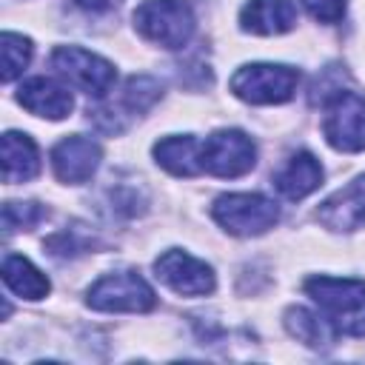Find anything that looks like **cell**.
<instances>
[{"instance_id":"e0dca14e","label":"cell","mask_w":365,"mask_h":365,"mask_svg":"<svg viewBox=\"0 0 365 365\" xmlns=\"http://www.w3.org/2000/svg\"><path fill=\"white\" fill-rule=\"evenodd\" d=\"M3 282L9 291H14L23 299H43L51 288L48 277L23 254H6L3 257Z\"/></svg>"},{"instance_id":"7c38bea8","label":"cell","mask_w":365,"mask_h":365,"mask_svg":"<svg viewBox=\"0 0 365 365\" xmlns=\"http://www.w3.org/2000/svg\"><path fill=\"white\" fill-rule=\"evenodd\" d=\"M17 100H20V106L26 111H31L37 117H46V120H63L74 108L71 91L66 86H60L57 80H51V77L26 80L20 86V91H17Z\"/></svg>"},{"instance_id":"603a6c76","label":"cell","mask_w":365,"mask_h":365,"mask_svg":"<svg viewBox=\"0 0 365 365\" xmlns=\"http://www.w3.org/2000/svg\"><path fill=\"white\" fill-rule=\"evenodd\" d=\"M74 3L86 11H106V9H114L120 0H74Z\"/></svg>"},{"instance_id":"3957f363","label":"cell","mask_w":365,"mask_h":365,"mask_svg":"<svg viewBox=\"0 0 365 365\" xmlns=\"http://www.w3.org/2000/svg\"><path fill=\"white\" fill-rule=\"evenodd\" d=\"M299 86V71L279 63H248L234 71L231 91L254 106L288 103Z\"/></svg>"},{"instance_id":"8992f818","label":"cell","mask_w":365,"mask_h":365,"mask_svg":"<svg viewBox=\"0 0 365 365\" xmlns=\"http://www.w3.org/2000/svg\"><path fill=\"white\" fill-rule=\"evenodd\" d=\"M88 308L94 311H131V314H145L157 305L154 288L134 271H117L100 277L86 297Z\"/></svg>"},{"instance_id":"2e32d148","label":"cell","mask_w":365,"mask_h":365,"mask_svg":"<svg viewBox=\"0 0 365 365\" xmlns=\"http://www.w3.org/2000/svg\"><path fill=\"white\" fill-rule=\"evenodd\" d=\"M40 174V151L29 134L6 131L3 134V180L9 185L29 182Z\"/></svg>"},{"instance_id":"277c9868","label":"cell","mask_w":365,"mask_h":365,"mask_svg":"<svg viewBox=\"0 0 365 365\" xmlns=\"http://www.w3.org/2000/svg\"><path fill=\"white\" fill-rule=\"evenodd\" d=\"M211 217L234 237H257L277 225L279 205L262 194H220Z\"/></svg>"},{"instance_id":"ac0fdd59","label":"cell","mask_w":365,"mask_h":365,"mask_svg":"<svg viewBox=\"0 0 365 365\" xmlns=\"http://www.w3.org/2000/svg\"><path fill=\"white\" fill-rule=\"evenodd\" d=\"M282 322H285V331L297 342H302L308 348H328L336 339V328L331 325V319L328 317H319V314H314V311H308L302 305H291L285 311V319Z\"/></svg>"},{"instance_id":"7a4b0ae2","label":"cell","mask_w":365,"mask_h":365,"mask_svg":"<svg viewBox=\"0 0 365 365\" xmlns=\"http://www.w3.org/2000/svg\"><path fill=\"white\" fill-rule=\"evenodd\" d=\"M194 26L197 17L188 0H145L134 9V29L163 48H182Z\"/></svg>"},{"instance_id":"ffe728a7","label":"cell","mask_w":365,"mask_h":365,"mask_svg":"<svg viewBox=\"0 0 365 365\" xmlns=\"http://www.w3.org/2000/svg\"><path fill=\"white\" fill-rule=\"evenodd\" d=\"M160 97H163V86H160V80L145 77V74L131 77V80L125 83V88H123V106H125L131 114L148 111Z\"/></svg>"},{"instance_id":"9a60e30c","label":"cell","mask_w":365,"mask_h":365,"mask_svg":"<svg viewBox=\"0 0 365 365\" xmlns=\"http://www.w3.org/2000/svg\"><path fill=\"white\" fill-rule=\"evenodd\" d=\"M154 160L174 177H194L202 171V143L191 134H174L154 143Z\"/></svg>"},{"instance_id":"5b68a950","label":"cell","mask_w":365,"mask_h":365,"mask_svg":"<svg viewBox=\"0 0 365 365\" xmlns=\"http://www.w3.org/2000/svg\"><path fill=\"white\" fill-rule=\"evenodd\" d=\"M322 134L331 148L356 154L365 148V97L356 91H334L325 100Z\"/></svg>"},{"instance_id":"4fadbf2b","label":"cell","mask_w":365,"mask_h":365,"mask_svg":"<svg viewBox=\"0 0 365 365\" xmlns=\"http://www.w3.org/2000/svg\"><path fill=\"white\" fill-rule=\"evenodd\" d=\"M240 26L251 34H285L297 26V6L294 0H248L240 9Z\"/></svg>"},{"instance_id":"d6986e66","label":"cell","mask_w":365,"mask_h":365,"mask_svg":"<svg viewBox=\"0 0 365 365\" xmlns=\"http://www.w3.org/2000/svg\"><path fill=\"white\" fill-rule=\"evenodd\" d=\"M0 46H3V83H11V80L20 77L23 68L29 66L34 46H31L29 37L14 34V31H3Z\"/></svg>"},{"instance_id":"44dd1931","label":"cell","mask_w":365,"mask_h":365,"mask_svg":"<svg viewBox=\"0 0 365 365\" xmlns=\"http://www.w3.org/2000/svg\"><path fill=\"white\" fill-rule=\"evenodd\" d=\"M43 217H46V211H43V205H37V202H6V205H3V228H6V234L29 231V228H34Z\"/></svg>"},{"instance_id":"8fae6325","label":"cell","mask_w":365,"mask_h":365,"mask_svg":"<svg viewBox=\"0 0 365 365\" xmlns=\"http://www.w3.org/2000/svg\"><path fill=\"white\" fill-rule=\"evenodd\" d=\"M317 220L328 231H356V228H365V174L351 180L345 188L334 191L317 208Z\"/></svg>"},{"instance_id":"9c48e42d","label":"cell","mask_w":365,"mask_h":365,"mask_svg":"<svg viewBox=\"0 0 365 365\" xmlns=\"http://www.w3.org/2000/svg\"><path fill=\"white\" fill-rule=\"evenodd\" d=\"M154 271H157L160 282H165L174 294H182V297H205L217 285L211 265H205L202 259H197L180 248L160 254L154 259Z\"/></svg>"},{"instance_id":"30bf717a","label":"cell","mask_w":365,"mask_h":365,"mask_svg":"<svg viewBox=\"0 0 365 365\" xmlns=\"http://www.w3.org/2000/svg\"><path fill=\"white\" fill-rule=\"evenodd\" d=\"M100 160H103L100 145L91 137H83V134H71V137L60 140L51 148L54 177L60 182H66V185H80V182L91 180V174L97 171Z\"/></svg>"},{"instance_id":"6da1fadb","label":"cell","mask_w":365,"mask_h":365,"mask_svg":"<svg viewBox=\"0 0 365 365\" xmlns=\"http://www.w3.org/2000/svg\"><path fill=\"white\" fill-rule=\"evenodd\" d=\"M305 294L325 311L336 334L365 336V279L351 277H311Z\"/></svg>"},{"instance_id":"7402d4cb","label":"cell","mask_w":365,"mask_h":365,"mask_svg":"<svg viewBox=\"0 0 365 365\" xmlns=\"http://www.w3.org/2000/svg\"><path fill=\"white\" fill-rule=\"evenodd\" d=\"M302 6L319 23H336L345 14V0H302Z\"/></svg>"},{"instance_id":"ba28073f","label":"cell","mask_w":365,"mask_h":365,"mask_svg":"<svg viewBox=\"0 0 365 365\" xmlns=\"http://www.w3.org/2000/svg\"><path fill=\"white\" fill-rule=\"evenodd\" d=\"M257 163L254 140L240 128H220L202 140V171L214 177H242Z\"/></svg>"},{"instance_id":"5bb4252c","label":"cell","mask_w":365,"mask_h":365,"mask_svg":"<svg viewBox=\"0 0 365 365\" xmlns=\"http://www.w3.org/2000/svg\"><path fill=\"white\" fill-rule=\"evenodd\" d=\"M322 185V165L311 151L291 154L274 174V188L285 200H302Z\"/></svg>"},{"instance_id":"52a82bcc","label":"cell","mask_w":365,"mask_h":365,"mask_svg":"<svg viewBox=\"0 0 365 365\" xmlns=\"http://www.w3.org/2000/svg\"><path fill=\"white\" fill-rule=\"evenodd\" d=\"M51 66L63 80H68L74 88H80L91 97H106L117 80V71L106 57L86 51V48H77V46L54 48Z\"/></svg>"}]
</instances>
